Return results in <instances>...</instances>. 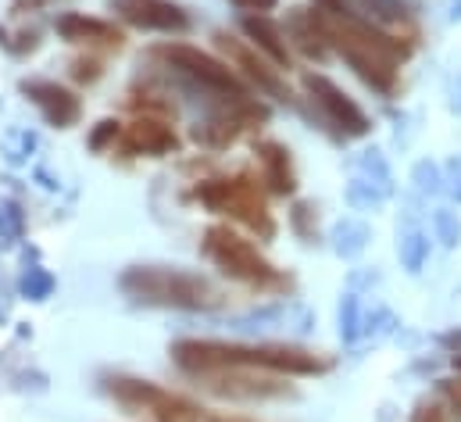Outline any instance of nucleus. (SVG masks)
I'll return each mask as SVG.
<instances>
[{
  "label": "nucleus",
  "instance_id": "obj_1",
  "mask_svg": "<svg viewBox=\"0 0 461 422\" xmlns=\"http://www.w3.org/2000/svg\"><path fill=\"white\" fill-rule=\"evenodd\" d=\"M172 358L183 372L201 376L208 369H276V372H319L326 369L322 358L297 351V347H230V344H212V340H179L172 347Z\"/></svg>",
  "mask_w": 461,
  "mask_h": 422
},
{
  "label": "nucleus",
  "instance_id": "obj_2",
  "mask_svg": "<svg viewBox=\"0 0 461 422\" xmlns=\"http://www.w3.org/2000/svg\"><path fill=\"white\" fill-rule=\"evenodd\" d=\"M122 290L140 301V305H158V308H215L222 298L219 290L186 269H158V265H140L129 269L122 280Z\"/></svg>",
  "mask_w": 461,
  "mask_h": 422
},
{
  "label": "nucleus",
  "instance_id": "obj_3",
  "mask_svg": "<svg viewBox=\"0 0 461 422\" xmlns=\"http://www.w3.org/2000/svg\"><path fill=\"white\" fill-rule=\"evenodd\" d=\"M158 58L168 61V69H176L186 83H194L201 94L215 97V101H226V105H247V90L236 83L230 69L208 54H201L197 47H186V43H168V47H158Z\"/></svg>",
  "mask_w": 461,
  "mask_h": 422
},
{
  "label": "nucleus",
  "instance_id": "obj_4",
  "mask_svg": "<svg viewBox=\"0 0 461 422\" xmlns=\"http://www.w3.org/2000/svg\"><path fill=\"white\" fill-rule=\"evenodd\" d=\"M108 390L132 416H150L158 422H204V416L190 401H183V398H176V394H168V390H161L147 380L115 376V380H108Z\"/></svg>",
  "mask_w": 461,
  "mask_h": 422
},
{
  "label": "nucleus",
  "instance_id": "obj_5",
  "mask_svg": "<svg viewBox=\"0 0 461 422\" xmlns=\"http://www.w3.org/2000/svg\"><path fill=\"white\" fill-rule=\"evenodd\" d=\"M204 254L226 272L232 280H243V283H279V276H276V269L243 240V236H236L232 229L226 225H212L208 229V236H204Z\"/></svg>",
  "mask_w": 461,
  "mask_h": 422
},
{
  "label": "nucleus",
  "instance_id": "obj_6",
  "mask_svg": "<svg viewBox=\"0 0 461 422\" xmlns=\"http://www.w3.org/2000/svg\"><path fill=\"white\" fill-rule=\"evenodd\" d=\"M197 201L208 205L212 211H226L232 218H243L247 225L261 229L265 236H272V218L261 201V194L247 183V179H212L197 187Z\"/></svg>",
  "mask_w": 461,
  "mask_h": 422
},
{
  "label": "nucleus",
  "instance_id": "obj_7",
  "mask_svg": "<svg viewBox=\"0 0 461 422\" xmlns=\"http://www.w3.org/2000/svg\"><path fill=\"white\" fill-rule=\"evenodd\" d=\"M304 83H308L312 97L319 101L322 115H326L344 136H365V133H368V118H365V111L354 105L347 94H340L337 83H330L326 76H308Z\"/></svg>",
  "mask_w": 461,
  "mask_h": 422
},
{
  "label": "nucleus",
  "instance_id": "obj_8",
  "mask_svg": "<svg viewBox=\"0 0 461 422\" xmlns=\"http://www.w3.org/2000/svg\"><path fill=\"white\" fill-rule=\"evenodd\" d=\"M22 90H25V97H29L32 105L43 111V118H47L50 125L68 129V125H76L79 115H83L79 97H76L72 90L58 87V83H43V79H36V83H25Z\"/></svg>",
  "mask_w": 461,
  "mask_h": 422
},
{
  "label": "nucleus",
  "instance_id": "obj_9",
  "mask_svg": "<svg viewBox=\"0 0 461 422\" xmlns=\"http://www.w3.org/2000/svg\"><path fill=\"white\" fill-rule=\"evenodd\" d=\"M115 7L140 29H161V32L190 29V18L183 14V7L168 0H115Z\"/></svg>",
  "mask_w": 461,
  "mask_h": 422
},
{
  "label": "nucleus",
  "instance_id": "obj_10",
  "mask_svg": "<svg viewBox=\"0 0 461 422\" xmlns=\"http://www.w3.org/2000/svg\"><path fill=\"white\" fill-rule=\"evenodd\" d=\"M58 36L68 43H101V47H122V29L104 18H86V14H61L58 18Z\"/></svg>",
  "mask_w": 461,
  "mask_h": 422
},
{
  "label": "nucleus",
  "instance_id": "obj_11",
  "mask_svg": "<svg viewBox=\"0 0 461 422\" xmlns=\"http://www.w3.org/2000/svg\"><path fill=\"white\" fill-rule=\"evenodd\" d=\"M125 147H129L132 154H150V158H158V154L176 151V133H172L165 122H158V118H136V122L129 125V133H125Z\"/></svg>",
  "mask_w": 461,
  "mask_h": 422
},
{
  "label": "nucleus",
  "instance_id": "obj_12",
  "mask_svg": "<svg viewBox=\"0 0 461 422\" xmlns=\"http://www.w3.org/2000/svg\"><path fill=\"white\" fill-rule=\"evenodd\" d=\"M219 40H222V47L236 58V65H243V69H247V76H250V79H258V87H261L265 94H272V97H279V101H286V97H290V90L279 83V76H276L261 58H254V54H250L247 47H240L232 36H219Z\"/></svg>",
  "mask_w": 461,
  "mask_h": 422
},
{
  "label": "nucleus",
  "instance_id": "obj_13",
  "mask_svg": "<svg viewBox=\"0 0 461 422\" xmlns=\"http://www.w3.org/2000/svg\"><path fill=\"white\" fill-rule=\"evenodd\" d=\"M258 161L265 169V183H272L276 194H290L294 190V172H290V158L279 143H258Z\"/></svg>",
  "mask_w": 461,
  "mask_h": 422
},
{
  "label": "nucleus",
  "instance_id": "obj_14",
  "mask_svg": "<svg viewBox=\"0 0 461 422\" xmlns=\"http://www.w3.org/2000/svg\"><path fill=\"white\" fill-rule=\"evenodd\" d=\"M243 29H247V36H250L276 65H290V47L283 43V32H279L268 18H243Z\"/></svg>",
  "mask_w": 461,
  "mask_h": 422
},
{
  "label": "nucleus",
  "instance_id": "obj_15",
  "mask_svg": "<svg viewBox=\"0 0 461 422\" xmlns=\"http://www.w3.org/2000/svg\"><path fill=\"white\" fill-rule=\"evenodd\" d=\"M344 4L350 14H365L368 22H379V25L408 18V4L404 0H344Z\"/></svg>",
  "mask_w": 461,
  "mask_h": 422
},
{
  "label": "nucleus",
  "instance_id": "obj_16",
  "mask_svg": "<svg viewBox=\"0 0 461 422\" xmlns=\"http://www.w3.org/2000/svg\"><path fill=\"white\" fill-rule=\"evenodd\" d=\"M337 254H344V258H357L361 251H365V243H368V225L365 222H354V218H347L337 225Z\"/></svg>",
  "mask_w": 461,
  "mask_h": 422
},
{
  "label": "nucleus",
  "instance_id": "obj_17",
  "mask_svg": "<svg viewBox=\"0 0 461 422\" xmlns=\"http://www.w3.org/2000/svg\"><path fill=\"white\" fill-rule=\"evenodd\" d=\"M401 261H404V269L408 272H419L422 269V261H426V254H429V240L422 236V233H408L404 240H401Z\"/></svg>",
  "mask_w": 461,
  "mask_h": 422
},
{
  "label": "nucleus",
  "instance_id": "obj_18",
  "mask_svg": "<svg viewBox=\"0 0 461 422\" xmlns=\"http://www.w3.org/2000/svg\"><path fill=\"white\" fill-rule=\"evenodd\" d=\"M357 169H361L368 179L375 176V187H379V194H383V197L393 190V187H390V169H386V161H383V154H379V151H365V154H361V161H357Z\"/></svg>",
  "mask_w": 461,
  "mask_h": 422
},
{
  "label": "nucleus",
  "instance_id": "obj_19",
  "mask_svg": "<svg viewBox=\"0 0 461 422\" xmlns=\"http://www.w3.org/2000/svg\"><path fill=\"white\" fill-rule=\"evenodd\" d=\"M433 229H437V240L444 243V247H458L461 240V222L455 211L440 208L437 215H433Z\"/></svg>",
  "mask_w": 461,
  "mask_h": 422
},
{
  "label": "nucleus",
  "instance_id": "obj_20",
  "mask_svg": "<svg viewBox=\"0 0 461 422\" xmlns=\"http://www.w3.org/2000/svg\"><path fill=\"white\" fill-rule=\"evenodd\" d=\"M415 183H419L422 194H437L440 190V169L433 161H419L415 165Z\"/></svg>",
  "mask_w": 461,
  "mask_h": 422
},
{
  "label": "nucleus",
  "instance_id": "obj_21",
  "mask_svg": "<svg viewBox=\"0 0 461 422\" xmlns=\"http://www.w3.org/2000/svg\"><path fill=\"white\" fill-rule=\"evenodd\" d=\"M340 333H344L347 340H354L357 336V301L354 298H344V308H340Z\"/></svg>",
  "mask_w": 461,
  "mask_h": 422
},
{
  "label": "nucleus",
  "instance_id": "obj_22",
  "mask_svg": "<svg viewBox=\"0 0 461 422\" xmlns=\"http://www.w3.org/2000/svg\"><path fill=\"white\" fill-rule=\"evenodd\" d=\"M115 136H118V122H101V125L94 129V136H90V147H94V151H104V143L115 140Z\"/></svg>",
  "mask_w": 461,
  "mask_h": 422
},
{
  "label": "nucleus",
  "instance_id": "obj_23",
  "mask_svg": "<svg viewBox=\"0 0 461 422\" xmlns=\"http://www.w3.org/2000/svg\"><path fill=\"white\" fill-rule=\"evenodd\" d=\"M232 4L243 11H272L276 7V0H232Z\"/></svg>",
  "mask_w": 461,
  "mask_h": 422
},
{
  "label": "nucleus",
  "instance_id": "obj_24",
  "mask_svg": "<svg viewBox=\"0 0 461 422\" xmlns=\"http://www.w3.org/2000/svg\"><path fill=\"white\" fill-rule=\"evenodd\" d=\"M415 422H444V416H440V408H422V412H415Z\"/></svg>",
  "mask_w": 461,
  "mask_h": 422
},
{
  "label": "nucleus",
  "instance_id": "obj_25",
  "mask_svg": "<svg viewBox=\"0 0 461 422\" xmlns=\"http://www.w3.org/2000/svg\"><path fill=\"white\" fill-rule=\"evenodd\" d=\"M444 390H447V394L458 401V408H461V380H451V383H444Z\"/></svg>",
  "mask_w": 461,
  "mask_h": 422
},
{
  "label": "nucleus",
  "instance_id": "obj_26",
  "mask_svg": "<svg viewBox=\"0 0 461 422\" xmlns=\"http://www.w3.org/2000/svg\"><path fill=\"white\" fill-rule=\"evenodd\" d=\"M451 22H461V0L451 4Z\"/></svg>",
  "mask_w": 461,
  "mask_h": 422
}]
</instances>
